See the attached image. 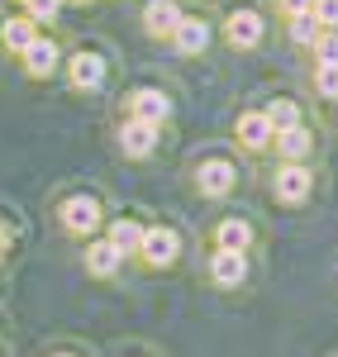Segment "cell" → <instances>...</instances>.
I'll use <instances>...</instances> for the list:
<instances>
[{"instance_id": "obj_1", "label": "cell", "mask_w": 338, "mask_h": 357, "mask_svg": "<svg viewBox=\"0 0 338 357\" xmlns=\"http://www.w3.org/2000/svg\"><path fill=\"white\" fill-rule=\"evenodd\" d=\"M139 252L153 262V267H171V262H176V252H181V238H176L171 229H143Z\"/></svg>"}, {"instance_id": "obj_2", "label": "cell", "mask_w": 338, "mask_h": 357, "mask_svg": "<svg viewBox=\"0 0 338 357\" xmlns=\"http://www.w3.org/2000/svg\"><path fill=\"white\" fill-rule=\"evenodd\" d=\"M62 224H67L72 234H86V238H91V234L100 229V205H95L91 195H72V200L62 205Z\"/></svg>"}, {"instance_id": "obj_3", "label": "cell", "mask_w": 338, "mask_h": 357, "mask_svg": "<svg viewBox=\"0 0 338 357\" xmlns=\"http://www.w3.org/2000/svg\"><path fill=\"white\" fill-rule=\"evenodd\" d=\"M272 186H277V200H286V205H300V200H305V195H310V172H305V167L300 162H286L282 172H277V181H272Z\"/></svg>"}, {"instance_id": "obj_4", "label": "cell", "mask_w": 338, "mask_h": 357, "mask_svg": "<svg viewBox=\"0 0 338 357\" xmlns=\"http://www.w3.org/2000/svg\"><path fill=\"white\" fill-rule=\"evenodd\" d=\"M196 186L205 195H229L233 191V162H220V158H210V162H200V172H196Z\"/></svg>"}, {"instance_id": "obj_5", "label": "cell", "mask_w": 338, "mask_h": 357, "mask_svg": "<svg viewBox=\"0 0 338 357\" xmlns=\"http://www.w3.org/2000/svg\"><path fill=\"white\" fill-rule=\"evenodd\" d=\"M153 143H158V124H148V119H129V124L119 129V148H124L129 158H148Z\"/></svg>"}, {"instance_id": "obj_6", "label": "cell", "mask_w": 338, "mask_h": 357, "mask_svg": "<svg viewBox=\"0 0 338 357\" xmlns=\"http://www.w3.org/2000/svg\"><path fill=\"white\" fill-rule=\"evenodd\" d=\"M224 33H229V43H233V48H253L257 38H262V20H257L253 10H233V15H229V24H224Z\"/></svg>"}, {"instance_id": "obj_7", "label": "cell", "mask_w": 338, "mask_h": 357, "mask_svg": "<svg viewBox=\"0 0 338 357\" xmlns=\"http://www.w3.org/2000/svg\"><path fill=\"white\" fill-rule=\"evenodd\" d=\"M210 276H215L220 286H238V281L248 276L243 252H238V248H220V252H215V262H210Z\"/></svg>"}, {"instance_id": "obj_8", "label": "cell", "mask_w": 338, "mask_h": 357, "mask_svg": "<svg viewBox=\"0 0 338 357\" xmlns=\"http://www.w3.org/2000/svg\"><path fill=\"white\" fill-rule=\"evenodd\" d=\"M100 82H105V57H100V53H77V57H72V86L95 91Z\"/></svg>"}, {"instance_id": "obj_9", "label": "cell", "mask_w": 338, "mask_h": 357, "mask_svg": "<svg viewBox=\"0 0 338 357\" xmlns=\"http://www.w3.org/2000/svg\"><path fill=\"white\" fill-rule=\"evenodd\" d=\"M272 134H277V153L286 162H300L310 153V129H300V124H286V129H272Z\"/></svg>"}, {"instance_id": "obj_10", "label": "cell", "mask_w": 338, "mask_h": 357, "mask_svg": "<svg viewBox=\"0 0 338 357\" xmlns=\"http://www.w3.org/2000/svg\"><path fill=\"white\" fill-rule=\"evenodd\" d=\"M176 20H181V10H176L171 0H153V5L143 10V24H148V33H158V38H171Z\"/></svg>"}, {"instance_id": "obj_11", "label": "cell", "mask_w": 338, "mask_h": 357, "mask_svg": "<svg viewBox=\"0 0 338 357\" xmlns=\"http://www.w3.org/2000/svg\"><path fill=\"white\" fill-rule=\"evenodd\" d=\"M171 43H176L181 53H200V48L210 43V24H205V20H176Z\"/></svg>"}, {"instance_id": "obj_12", "label": "cell", "mask_w": 338, "mask_h": 357, "mask_svg": "<svg viewBox=\"0 0 338 357\" xmlns=\"http://www.w3.org/2000/svg\"><path fill=\"white\" fill-rule=\"evenodd\" d=\"M129 110H134V119H148V124H162L171 105H167V96H162V91H134Z\"/></svg>"}, {"instance_id": "obj_13", "label": "cell", "mask_w": 338, "mask_h": 357, "mask_svg": "<svg viewBox=\"0 0 338 357\" xmlns=\"http://www.w3.org/2000/svg\"><path fill=\"white\" fill-rule=\"evenodd\" d=\"M119 262H124V252H119L110 238H100V243L86 248V267H91L95 276H114V272H119Z\"/></svg>"}, {"instance_id": "obj_14", "label": "cell", "mask_w": 338, "mask_h": 357, "mask_svg": "<svg viewBox=\"0 0 338 357\" xmlns=\"http://www.w3.org/2000/svg\"><path fill=\"white\" fill-rule=\"evenodd\" d=\"M24 67H29V77H48V72L57 67V48L48 43V38L33 33V43L24 48Z\"/></svg>"}, {"instance_id": "obj_15", "label": "cell", "mask_w": 338, "mask_h": 357, "mask_svg": "<svg viewBox=\"0 0 338 357\" xmlns=\"http://www.w3.org/2000/svg\"><path fill=\"white\" fill-rule=\"evenodd\" d=\"M238 138H243V148H267V143H272L267 114H243V119H238Z\"/></svg>"}, {"instance_id": "obj_16", "label": "cell", "mask_w": 338, "mask_h": 357, "mask_svg": "<svg viewBox=\"0 0 338 357\" xmlns=\"http://www.w3.org/2000/svg\"><path fill=\"white\" fill-rule=\"evenodd\" d=\"M110 243L119 248L124 257H129V252H139V243H143V229H139L134 220H114V224H110Z\"/></svg>"}, {"instance_id": "obj_17", "label": "cell", "mask_w": 338, "mask_h": 357, "mask_svg": "<svg viewBox=\"0 0 338 357\" xmlns=\"http://www.w3.org/2000/svg\"><path fill=\"white\" fill-rule=\"evenodd\" d=\"M0 38H5V48L24 53L29 43H33V20H5V29H0Z\"/></svg>"}, {"instance_id": "obj_18", "label": "cell", "mask_w": 338, "mask_h": 357, "mask_svg": "<svg viewBox=\"0 0 338 357\" xmlns=\"http://www.w3.org/2000/svg\"><path fill=\"white\" fill-rule=\"evenodd\" d=\"M248 238H253V234H248V224H243V220H224V224H220V248H238V252H243Z\"/></svg>"}, {"instance_id": "obj_19", "label": "cell", "mask_w": 338, "mask_h": 357, "mask_svg": "<svg viewBox=\"0 0 338 357\" xmlns=\"http://www.w3.org/2000/svg\"><path fill=\"white\" fill-rule=\"evenodd\" d=\"M291 38H295V43H314V38H319V20H314L310 10L291 15Z\"/></svg>"}, {"instance_id": "obj_20", "label": "cell", "mask_w": 338, "mask_h": 357, "mask_svg": "<svg viewBox=\"0 0 338 357\" xmlns=\"http://www.w3.org/2000/svg\"><path fill=\"white\" fill-rule=\"evenodd\" d=\"M267 124H272V129L300 124V110H295V100H272V105H267Z\"/></svg>"}, {"instance_id": "obj_21", "label": "cell", "mask_w": 338, "mask_h": 357, "mask_svg": "<svg viewBox=\"0 0 338 357\" xmlns=\"http://www.w3.org/2000/svg\"><path fill=\"white\" fill-rule=\"evenodd\" d=\"M314 82H319V96L334 100L338 96V62H319V77H314Z\"/></svg>"}, {"instance_id": "obj_22", "label": "cell", "mask_w": 338, "mask_h": 357, "mask_svg": "<svg viewBox=\"0 0 338 357\" xmlns=\"http://www.w3.org/2000/svg\"><path fill=\"white\" fill-rule=\"evenodd\" d=\"M310 15L319 20V24H338V0H310Z\"/></svg>"}, {"instance_id": "obj_23", "label": "cell", "mask_w": 338, "mask_h": 357, "mask_svg": "<svg viewBox=\"0 0 338 357\" xmlns=\"http://www.w3.org/2000/svg\"><path fill=\"white\" fill-rule=\"evenodd\" d=\"M314 48H319V62H338V33H319Z\"/></svg>"}, {"instance_id": "obj_24", "label": "cell", "mask_w": 338, "mask_h": 357, "mask_svg": "<svg viewBox=\"0 0 338 357\" xmlns=\"http://www.w3.org/2000/svg\"><path fill=\"white\" fill-rule=\"evenodd\" d=\"M24 5H29V15H33V20H53L62 0H24Z\"/></svg>"}, {"instance_id": "obj_25", "label": "cell", "mask_w": 338, "mask_h": 357, "mask_svg": "<svg viewBox=\"0 0 338 357\" xmlns=\"http://www.w3.org/2000/svg\"><path fill=\"white\" fill-rule=\"evenodd\" d=\"M282 10H291V15H300V10H310V0H282Z\"/></svg>"}, {"instance_id": "obj_26", "label": "cell", "mask_w": 338, "mask_h": 357, "mask_svg": "<svg viewBox=\"0 0 338 357\" xmlns=\"http://www.w3.org/2000/svg\"><path fill=\"white\" fill-rule=\"evenodd\" d=\"M5 248H10V234H5V224H0V257H5Z\"/></svg>"}, {"instance_id": "obj_27", "label": "cell", "mask_w": 338, "mask_h": 357, "mask_svg": "<svg viewBox=\"0 0 338 357\" xmlns=\"http://www.w3.org/2000/svg\"><path fill=\"white\" fill-rule=\"evenodd\" d=\"M62 357H72V353H62Z\"/></svg>"}]
</instances>
